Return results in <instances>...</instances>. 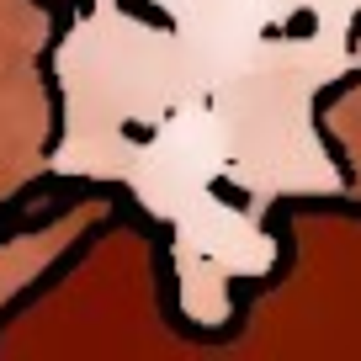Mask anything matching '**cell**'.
<instances>
[{"label": "cell", "instance_id": "6da1fadb", "mask_svg": "<svg viewBox=\"0 0 361 361\" xmlns=\"http://www.w3.org/2000/svg\"><path fill=\"white\" fill-rule=\"evenodd\" d=\"M361 69V37L314 27L266 32L245 69L207 90L224 133V186L245 192V207L266 218L282 197H345V170L319 138V90Z\"/></svg>", "mask_w": 361, "mask_h": 361}, {"label": "cell", "instance_id": "5b68a950", "mask_svg": "<svg viewBox=\"0 0 361 361\" xmlns=\"http://www.w3.org/2000/svg\"><path fill=\"white\" fill-rule=\"evenodd\" d=\"M282 27L308 22L314 32H335V37H361V0H271Z\"/></svg>", "mask_w": 361, "mask_h": 361}, {"label": "cell", "instance_id": "3957f363", "mask_svg": "<svg viewBox=\"0 0 361 361\" xmlns=\"http://www.w3.org/2000/svg\"><path fill=\"white\" fill-rule=\"evenodd\" d=\"M170 266L180 287V314L192 324H224L234 276H271L276 239L266 234V218L228 197H202L197 207L170 224Z\"/></svg>", "mask_w": 361, "mask_h": 361}, {"label": "cell", "instance_id": "7a4b0ae2", "mask_svg": "<svg viewBox=\"0 0 361 361\" xmlns=\"http://www.w3.org/2000/svg\"><path fill=\"white\" fill-rule=\"evenodd\" d=\"M64 90V138L48 154L54 176L123 180L133 144L176 106L207 102V80L180 48V37L123 0H90V11L69 27L54 54Z\"/></svg>", "mask_w": 361, "mask_h": 361}, {"label": "cell", "instance_id": "8992f818", "mask_svg": "<svg viewBox=\"0 0 361 361\" xmlns=\"http://www.w3.org/2000/svg\"><path fill=\"white\" fill-rule=\"evenodd\" d=\"M144 6H154V11H165V16H170V11L180 6V0H144Z\"/></svg>", "mask_w": 361, "mask_h": 361}, {"label": "cell", "instance_id": "277c9868", "mask_svg": "<svg viewBox=\"0 0 361 361\" xmlns=\"http://www.w3.org/2000/svg\"><path fill=\"white\" fill-rule=\"evenodd\" d=\"M123 186L159 224H176L186 207L213 197L224 186V133H218L213 106L207 102L176 106L165 123L149 128L128 154Z\"/></svg>", "mask_w": 361, "mask_h": 361}]
</instances>
